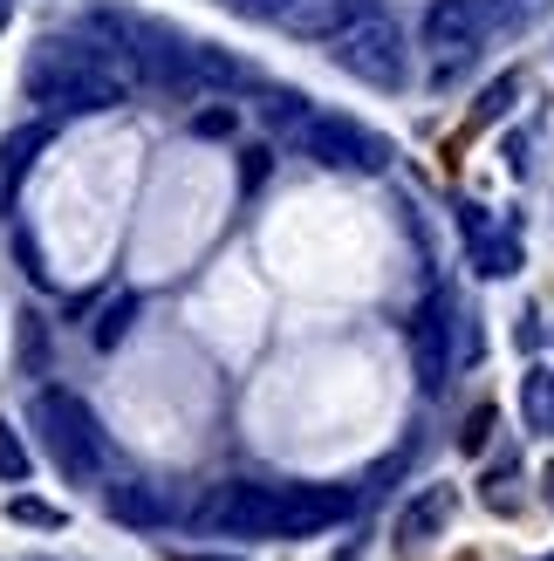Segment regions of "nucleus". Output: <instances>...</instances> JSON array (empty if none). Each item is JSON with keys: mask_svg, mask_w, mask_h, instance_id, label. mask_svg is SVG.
<instances>
[{"mask_svg": "<svg viewBox=\"0 0 554 561\" xmlns=\"http://www.w3.org/2000/svg\"><path fill=\"white\" fill-rule=\"evenodd\" d=\"M130 90V76L109 62L96 42H62L48 35L27 48L21 62V96L42 110V117H96V110H117Z\"/></svg>", "mask_w": 554, "mask_h": 561, "instance_id": "1", "label": "nucleus"}, {"mask_svg": "<svg viewBox=\"0 0 554 561\" xmlns=\"http://www.w3.org/2000/svg\"><path fill=\"white\" fill-rule=\"evenodd\" d=\"M27 417H35L42 453L55 459V472H62L69 486H90L103 472V432H96V417H90V404H82L76 390H62V383L35 390V411Z\"/></svg>", "mask_w": 554, "mask_h": 561, "instance_id": "2", "label": "nucleus"}, {"mask_svg": "<svg viewBox=\"0 0 554 561\" xmlns=\"http://www.w3.org/2000/svg\"><path fill=\"white\" fill-rule=\"evenodd\" d=\"M281 137L301 158H315L322 172H383V164H391V137H377L356 117H336V110H315V103L301 110Z\"/></svg>", "mask_w": 554, "mask_h": 561, "instance_id": "3", "label": "nucleus"}, {"mask_svg": "<svg viewBox=\"0 0 554 561\" xmlns=\"http://www.w3.org/2000/svg\"><path fill=\"white\" fill-rule=\"evenodd\" d=\"M336 69L370 82V90H404L411 82V48H404V27L391 14H370L336 35Z\"/></svg>", "mask_w": 554, "mask_h": 561, "instance_id": "4", "label": "nucleus"}, {"mask_svg": "<svg viewBox=\"0 0 554 561\" xmlns=\"http://www.w3.org/2000/svg\"><path fill=\"white\" fill-rule=\"evenodd\" d=\"M452 335H459V322H452V295L431 288L425 308L411 316V370H418V390H425V398H438V390L452 383Z\"/></svg>", "mask_w": 554, "mask_h": 561, "instance_id": "5", "label": "nucleus"}, {"mask_svg": "<svg viewBox=\"0 0 554 561\" xmlns=\"http://www.w3.org/2000/svg\"><path fill=\"white\" fill-rule=\"evenodd\" d=\"M356 514L349 486H274V541H301V535H328Z\"/></svg>", "mask_w": 554, "mask_h": 561, "instance_id": "6", "label": "nucleus"}, {"mask_svg": "<svg viewBox=\"0 0 554 561\" xmlns=\"http://www.w3.org/2000/svg\"><path fill=\"white\" fill-rule=\"evenodd\" d=\"M486 35H493V21L480 0H431L425 8V48L446 55V62H465Z\"/></svg>", "mask_w": 554, "mask_h": 561, "instance_id": "7", "label": "nucleus"}, {"mask_svg": "<svg viewBox=\"0 0 554 561\" xmlns=\"http://www.w3.org/2000/svg\"><path fill=\"white\" fill-rule=\"evenodd\" d=\"M370 14H383V0H295V8L281 14L301 42H336L343 27H356V21H370Z\"/></svg>", "mask_w": 554, "mask_h": 561, "instance_id": "8", "label": "nucleus"}, {"mask_svg": "<svg viewBox=\"0 0 554 561\" xmlns=\"http://www.w3.org/2000/svg\"><path fill=\"white\" fill-rule=\"evenodd\" d=\"M459 227H465V247H473V267L486 280H507L520 274V240L513 233H493L486 227V206H459Z\"/></svg>", "mask_w": 554, "mask_h": 561, "instance_id": "9", "label": "nucleus"}, {"mask_svg": "<svg viewBox=\"0 0 554 561\" xmlns=\"http://www.w3.org/2000/svg\"><path fill=\"white\" fill-rule=\"evenodd\" d=\"M42 145H48V117H35V124H14L8 137H0V213L14 206V192H21V179H27V172H35Z\"/></svg>", "mask_w": 554, "mask_h": 561, "instance_id": "10", "label": "nucleus"}, {"mask_svg": "<svg viewBox=\"0 0 554 561\" xmlns=\"http://www.w3.org/2000/svg\"><path fill=\"white\" fill-rule=\"evenodd\" d=\"M452 507H459V493L452 486H425L418 500H411V507L397 514V548H418V541H431L438 527L452 520Z\"/></svg>", "mask_w": 554, "mask_h": 561, "instance_id": "11", "label": "nucleus"}, {"mask_svg": "<svg viewBox=\"0 0 554 561\" xmlns=\"http://www.w3.org/2000/svg\"><path fill=\"white\" fill-rule=\"evenodd\" d=\"M103 507H109V520H124V527H158L164 520V500L151 486H137V480L103 486Z\"/></svg>", "mask_w": 554, "mask_h": 561, "instance_id": "12", "label": "nucleus"}, {"mask_svg": "<svg viewBox=\"0 0 554 561\" xmlns=\"http://www.w3.org/2000/svg\"><path fill=\"white\" fill-rule=\"evenodd\" d=\"M520 417H528V432L554 438V370H541V363L520 377Z\"/></svg>", "mask_w": 554, "mask_h": 561, "instance_id": "13", "label": "nucleus"}, {"mask_svg": "<svg viewBox=\"0 0 554 561\" xmlns=\"http://www.w3.org/2000/svg\"><path fill=\"white\" fill-rule=\"evenodd\" d=\"M192 69H199L206 90H240V82H254V69L233 62L227 48H212V42H192Z\"/></svg>", "mask_w": 554, "mask_h": 561, "instance_id": "14", "label": "nucleus"}, {"mask_svg": "<svg viewBox=\"0 0 554 561\" xmlns=\"http://www.w3.org/2000/svg\"><path fill=\"white\" fill-rule=\"evenodd\" d=\"M145 316V301H137V288H124V295H109L103 301V316H96V329H90V343L96 350H117L124 335H130V322Z\"/></svg>", "mask_w": 554, "mask_h": 561, "instance_id": "15", "label": "nucleus"}, {"mask_svg": "<svg viewBox=\"0 0 554 561\" xmlns=\"http://www.w3.org/2000/svg\"><path fill=\"white\" fill-rule=\"evenodd\" d=\"M192 137H206V145H227V137H240V103H206V110H192Z\"/></svg>", "mask_w": 554, "mask_h": 561, "instance_id": "16", "label": "nucleus"}, {"mask_svg": "<svg viewBox=\"0 0 554 561\" xmlns=\"http://www.w3.org/2000/svg\"><path fill=\"white\" fill-rule=\"evenodd\" d=\"M27 466H35V459H27L21 432L8 425V417H0V480H8V486H27Z\"/></svg>", "mask_w": 554, "mask_h": 561, "instance_id": "17", "label": "nucleus"}, {"mask_svg": "<svg viewBox=\"0 0 554 561\" xmlns=\"http://www.w3.org/2000/svg\"><path fill=\"white\" fill-rule=\"evenodd\" d=\"M513 96H520V76H500V82H486V96L473 103V124H500L507 110H513Z\"/></svg>", "mask_w": 554, "mask_h": 561, "instance_id": "18", "label": "nucleus"}, {"mask_svg": "<svg viewBox=\"0 0 554 561\" xmlns=\"http://www.w3.org/2000/svg\"><path fill=\"white\" fill-rule=\"evenodd\" d=\"M8 520H14V527H62V514H55L48 500H27V493L8 500Z\"/></svg>", "mask_w": 554, "mask_h": 561, "instance_id": "19", "label": "nucleus"}, {"mask_svg": "<svg viewBox=\"0 0 554 561\" xmlns=\"http://www.w3.org/2000/svg\"><path fill=\"white\" fill-rule=\"evenodd\" d=\"M486 438H493V404H480L473 417H465V432H459V453H486Z\"/></svg>", "mask_w": 554, "mask_h": 561, "instance_id": "20", "label": "nucleus"}, {"mask_svg": "<svg viewBox=\"0 0 554 561\" xmlns=\"http://www.w3.org/2000/svg\"><path fill=\"white\" fill-rule=\"evenodd\" d=\"M295 8V0H227V14H240V21H281Z\"/></svg>", "mask_w": 554, "mask_h": 561, "instance_id": "21", "label": "nucleus"}, {"mask_svg": "<svg viewBox=\"0 0 554 561\" xmlns=\"http://www.w3.org/2000/svg\"><path fill=\"white\" fill-rule=\"evenodd\" d=\"M14 254H21V267H27V280H48V267H42V254H35V240H27L21 227H14Z\"/></svg>", "mask_w": 554, "mask_h": 561, "instance_id": "22", "label": "nucleus"}, {"mask_svg": "<svg viewBox=\"0 0 554 561\" xmlns=\"http://www.w3.org/2000/svg\"><path fill=\"white\" fill-rule=\"evenodd\" d=\"M240 158H246V164H240V185L254 192V185L267 179V164H274V158H267V151H240Z\"/></svg>", "mask_w": 554, "mask_h": 561, "instance_id": "23", "label": "nucleus"}, {"mask_svg": "<svg viewBox=\"0 0 554 561\" xmlns=\"http://www.w3.org/2000/svg\"><path fill=\"white\" fill-rule=\"evenodd\" d=\"M8 21H14V0H0V35H8Z\"/></svg>", "mask_w": 554, "mask_h": 561, "instance_id": "24", "label": "nucleus"}, {"mask_svg": "<svg viewBox=\"0 0 554 561\" xmlns=\"http://www.w3.org/2000/svg\"><path fill=\"white\" fill-rule=\"evenodd\" d=\"M172 561H227V554H172Z\"/></svg>", "mask_w": 554, "mask_h": 561, "instance_id": "25", "label": "nucleus"}]
</instances>
